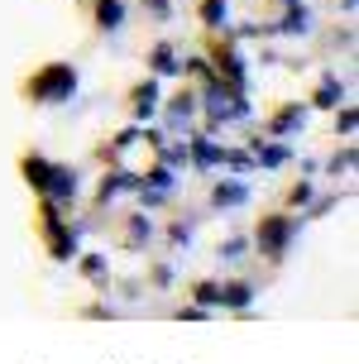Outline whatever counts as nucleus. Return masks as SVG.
Masks as SVG:
<instances>
[{
	"label": "nucleus",
	"instance_id": "6",
	"mask_svg": "<svg viewBox=\"0 0 359 364\" xmlns=\"http://www.w3.org/2000/svg\"><path fill=\"white\" fill-rule=\"evenodd\" d=\"M192 115H197V101H192V96H178V101L168 106V125H173V129H187V120H192Z\"/></svg>",
	"mask_w": 359,
	"mask_h": 364
},
{
	"label": "nucleus",
	"instance_id": "2",
	"mask_svg": "<svg viewBox=\"0 0 359 364\" xmlns=\"http://www.w3.org/2000/svg\"><path fill=\"white\" fill-rule=\"evenodd\" d=\"M72 91H77V73H72L68 63H53L48 73L34 77V96L43 106H58V101H72Z\"/></svg>",
	"mask_w": 359,
	"mask_h": 364
},
{
	"label": "nucleus",
	"instance_id": "8",
	"mask_svg": "<svg viewBox=\"0 0 359 364\" xmlns=\"http://www.w3.org/2000/svg\"><path fill=\"white\" fill-rule=\"evenodd\" d=\"M96 19H101V29H120V19H125V5L120 0H101V10H96Z\"/></svg>",
	"mask_w": 359,
	"mask_h": 364
},
{
	"label": "nucleus",
	"instance_id": "9",
	"mask_svg": "<svg viewBox=\"0 0 359 364\" xmlns=\"http://www.w3.org/2000/svg\"><path fill=\"white\" fill-rule=\"evenodd\" d=\"M163 192H173V173H168V168L149 173V182H144V197H149V201H159Z\"/></svg>",
	"mask_w": 359,
	"mask_h": 364
},
{
	"label": "nucleus",
	"instance_id": "24",
	"mask_svg": "<svg viewBox=\"0 0 359 364\" xmlns=\"http://www.w3.org/2000/svg\"><path fill=\"white\" fill-rule=\"evenodd\" d=\"M149 10H154V15H168V0H149Z\"/></svg>",
	"mask_w": 359,
	"mask_h": 364
},
{
	"label": "nucleus",
	"instance_id": "4",
	"mask_svg": "<svg viewBox=\"0 0 359 364\" xmlns=\"http://www.w3.org/2000/svg\"><path fill=\"white\" fill-rule=\"evenodd\" d=\"M206 110H211L215 120H230V115H250V106H245V101H230V96H225V87H211V91H206Z\"/></svg>",
	"mask_w": 359,
	"mask_h": 364
},
{
	"label": "nucleus",
	"instance_id": "5",
	"mask_svg": "<svg viewBox=\"0 0 359 364\" xmlns=\"http://www.w3.org/2000/svg\"><path fill=\"white\" fill-rule=\"evenodd\" d=\"M250 302H254L250 283H225V288H220V307H250Z\"/></svg>",
	"mask_w": 359,
	"mask_h": 364
},
{
	"label": "nucleus",
	"instance_id": "1",
	"mask_svg": "<svg viewBox=\"0 0 359 364\" xmlns=\"http://www.w3.org/2000/svg\"><path fill=\"white\" fill-rule=\"evenodd\" d=\"M24 173H29V182H34L38 192H48L53 201L77 197V173H72V168H53V164H43V159H29Z\"/></svg>",
	"mask_w": 359,
	"mask_h": 364
},
{
	"label": "nucleus",
	"instance_id": "10",
	"mask_svg": "<svg viewBox=\"0 0 359 364\" xmlns=\"http://www.w3.org/2000/svg\"><path fill=\"white\" fill-rule=\"evenodd\" d=\"M154 73H159V77L178 73V53H173V43H159V48H154Z\"/></svg>",
	"mask_w": 359,
	"mask_h": 364
},
{
	"label": "nucleus",
	"instance_id": "13",
	"mask_svg": "<svg viewBox=\"0 0 359 364\" xmlns=\"http://www.w3.org/2000/svg\"><path fill=\"white\" fill-rule=\"evenodd\" d=\"M245 250H250V240H225V245H220V250H215V259H220V264H240V259H245Z\"/></svg>",
	"mask_w": 359,
	"mask_h": 364
},
{
	"label": "nucleus",
	"instance_id": "11",
	"mask_svg": "<svg viewBox=\"0 0 359 364\" xmlns=\"http://www.w3.org/2000/svg\"><path fill=\"white\" fill-rule=\"evenodd\" d=\"M154 110H159V87L149 82V87H139V96H134V115H139V120H149Z\"/></svg>",
	"mask_w": 359,
	"mask_h": 364
},
{
	"label": "nucleus",
	"instance_id": "15",
	"mask_svg": "<svg viewBox=\"0 0 359 364\" xmlns=\"http://www.w3.org/2000/svg\"><path fill=\"white\" fill-rule=\"evenodd\" d=\"M341 96H345V91H341V82H336V77H326L321 91H316V101H321V106H341Z\"/></svg>",
	"mask_w": 359,
	"mask_h": 364
},
{
	"label": "nucleus",
	"instance_id": "21",
	"mask_svg": "<svg viewBox=\"0 0 359 364\" xmlns=\"http://www.w3.org/2000/svg\"><path fill=\"white\" fill-rule=\"evenodd\" d=\"M149 235H154V225H149L144 216H134V220H129V240H134V245H144Z\"/></svg>",
	"mask_w": 359,
	"mask_h": 364
},
{
	"label": "nucleus",
	"instance_id": "3",
	"mask_svg": "<svg viewBox=\"0 0 359 364\" xmlns=\"http://www.w3.org/2000/svg\"><path fill=\"white\" fill-rule=\"evenodd\" d=\"M292 220H283V216H273V220H264V230H259V245H264V255L269 259H283L287 255V245H292Z\"/></svg>",
	"mask_w": 359,
	"mask_h": 364
},
{
	"label": "nucleus",
	"instance_id": "16",
	"mask_svg": "<svg viewBox=\"0 0 359 364\" xmlns=\"http://www.w3.org/2000/svg\"><path fill=\"white\" fill-rule=\"evenodd\" d=\"M201 15H206L211 29H220V24H225V0H206V5H201Z\"/></svg>",
	"mask_w": 359,
	"mask_h": 364
},
{
	"label": "nucleus",
	"instance_id": "18",
	"mask_svg": "<svg viewBox=\"0 0 359 364\" xmlns=\"http://www.w3.org/2000/svg\"><path fill=\"white\" fill-rule=\"evenodd\" d=\"M192 159H197V164L206 168V164H215V159H220V149L206 144V139H197V144H192Z\"/></svg>",
	"mask_w": 359,
	"mask_h": 364
},
{
	"label": "nucleus",
	"instance_id": "23",
	"mask_svg": "<svg viewBox=\"0 0 359 364\" xmlns=\"http://www.w3.org/2000/svg\"><path fill=\"white\" fill-rule=\"evenodd\" d=\"M341 134H355V110H341Z\"/></svg>",
	"mask_w": 359,
	"mask_h": 364
},
{
	"label": "nucleus",
	"instance_id": "12",
	"mask_svg": "<svg viewBox=\"0 0 359 364\" xmlns=\"http://www.w3.org/2000/svg\"><path fill=\"white\" fill-rule=\"evenodd\" d=\"M245 197H250V192H245L240 182H220V187H215V206H240Z\"/></svg>",
	"mask_w": 359,
	"mask_h": 364
},
{
	"label": "nucleus",
	"instance_id": "25",
	"mask_svg": "<svg viewBox=\"0 0 359 364\" xmlns=\"http://www.w3.org/2000/svg\"><path fill=\"white\" fill-rule=\"evenodd\" d=\"M341 10H345V15H355V0H341Z\"/></svg>",
	"mask_w": 359,
	"mask_h": 364
},
{
	"label": "nucleus",
	"instance_id": "7",
	"mask_svg": "<svg viewBox=\"0 0 359 364\" xmlns=\"http://www.w3.org/2000/svg\"><path fill=\"white\" fill-rule=\"evenodd\" d=\"M302 125H306V110H302V106H292V110H283V115L273 120V134L283 139V134H292V129H302Z\"/></svg>",
	"mask_w": 359,
	"mask_h": 364
},
{
	"label": "nucleus",
	"instance_id": "20",
	"mask_svg": "<svg viewBox=\"0 0 359 364\" xmlns=\"http://www.w3.org/2000/svg\"><path fill=\"white\" fill-rule=\"evenodd\" d=\"M306 24H311V15H306V10H292V15H287V34H306Z\"/></svg>",
	"mask_w": 359,
	"mask_h": 364
},
{
	"label": "nucleus",
	"instance_id": "14",
	"mask_svg": "<svg viewBox=\"0 0 359 364\" xmlns=\"http://www.w3.org/2000/svg\"><path fill=\"white\" fill-rule=\"evenodd\" d=\"M254 154H259V164H269V168L287 164V144H259Z\"/></svg>",
	"mask_w": 359,
	"mask_h": 364
},
{
	"label": "nucleus",
	"instance_id": "17",
	"mask_svg": "<svg viewBox=\"0 0 359 364\" xmlns=\"http://www.w3.org/2000/svg\"><path fill=\"white\" fill-rule=\"evenodd\" d=\"M125 187H129V178H125V173H115V178H106V182H101V201L120 197V192H125Z\"/></svg>",
	"mask_w": 359,
	"mask_h": 364
},
{
	"label": "nucleus",
	"instance_id": "22",
	"mask_svg": "<svg viewBox=\"0 0 359 364\" xmlns=\"http://www.w3.org/2000/svg\"><path fill=\"white\" fill-rule=\"evenodd\" d=\"M350 168H355V149H345V154H336V159H331V173H336V178H341V173H350Z\"/></svg>",
	"mask_w": 359,
	"mask_h": 364
},
{
	"label": "nucleus",
	"instance_id": "19",
	"mask_svg": "<svg viewBox=\"0 0 359 364\" xmlns=\"http://www.w3.org/2000/svg\"><path fill=\"white\" fill-rule=\"evenodd\" d=\"M197 302H201V307H220V283H201Z\"/></svg>",
	"mask_w": 359,
	"mask_h": 364
}]
</instances>
